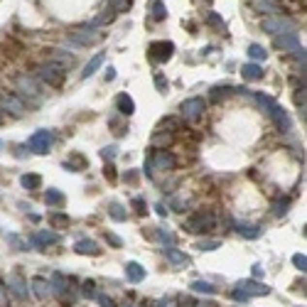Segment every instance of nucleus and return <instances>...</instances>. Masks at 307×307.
Returning a JSON list of instances; mask_svg holds the SVG:
<instances>
[{
    "mask_svg": "<svg viewBox=\"0 0 307 307\" xmlns=\"http://www.w3.org/2000/svg\"><path fill=\"white\" fill-rule=\"evenodd\" d=\"M111 216H113V219H118V221H121V219H126L123 207H121V204H111Z\"/></svg>",
    "mask_w": 307,
    "mask_h": 307,
    "instance_id": "6ab92c4d",
    "label": "nucleus"
},
{
    "mask_svg": "<svg viewBox=\"0 0 307 307\" xmlns=\"http://www.w3.org/2000/svg\"><path fill=\"white\" fill-rule=\"evenodd\" d=\"M155 165L160 170H172L175 167V158L170 155V152H158V155H155Z\"/></svg>",
    "mask_w": 307,
    "mask_h": 307,
    "instance_id": "9d476101",
    "label": "nucleus"
},
{
    "mask_svg": "<svg viewBox=\"0 0 307 307\" xmlns=\"http://www.w3.org/2000/svg\"><path fill=\"white\" fill-rule=\"evenodd\" d=\"M207 22H209V25H216V27H224V22H221V17H219V15H214V13H211V15L207 17Z\"/></svg>",
    "mask_w": 307,
    "mask_h": 307,
    "instance_id": "4be33fe9",
    "label": "nucleus"
},
{
    "mask_svg": "<svg viewBox=\"0 0 307 307\" xmlns=\"http://www.w3.org/2000/svg\"><path fill=\"white\" fill-rule=\"evenodd\" d=\"M106 155H108V158H113V155H116V147H113V145H111V147H106V150H103V158H106Z\"/></svg>",
    "mask_w": 307,
    "mask_h": 307,
    "instance_id": "5701e85b",
    "label": "nucleus"
},
{
    "mask_svg": "<svg viewBox=\"0 0 307 307\" xmlns=\"http://www.w3.org/2000/svg\"><path fill=\"white\" fill-rule=\"evenodd\" d=\"M152 17H155V20H165V17H167V8L160 3V0H155V3H152Z\"/></svg>",
    "mask_w": 307,
    "mask_h": 307,
    "instance_id": "4468645a",
    "label": "nucleus"
},
{
    "mask_svg": "<svg viewBox=\"0 0 307 307\" xmlns=\"http://www.w3.org/2000/svg\"><path fill=\"white\" fill-rule=\"evenodd\" d=\"M45 199H47L49 204H59V202H62V194L52 189V192H47V197H45Z\"/></svg>",
    "mask_w": 307,
    "mask_h": 307,
    "instance_id": "aec40b11",
    "label": "nucleus"
},
{
    "mask_svg": "<svg viewBox=\"0 0 307 307\" xmlns=\"http://www.w3.org/2000/svg\"><path fill=\"white\" fill-rule=\"evenodd\" d=\"M118 108H121V113L130 116V113H133V98L126 96V94H121V96H118Z\"/></svg>",
    "mask_w": 307,
    "mask_h": 307,
    "instance_id": "f8f14e48",
    "label": "nucleus"
},
{
    "mask_svg": "<svg viewBox=\"0 0 307 307\" xmlns=\"http://www.w3.org/2000/svg\"><path fill=\"white\" fill-rule=\"evenodd\" d=\"M211 224H214V216H211V214H194L192 219H187L184 226H187V231L199 234V231H209Z\"/></svg>",
    "mask_w": 307,
    "mask_h": 307,
    "instance_id": "f03ea898",
    "label": "nucleus"
},
{
    "mask_svg": "<svg viewBox=\"0 0 307 307\" xmlns=\"http://www.w3.org/2000/svg\"><path fill=\"white\" fill-rule=\"evenodd\" d=\"M101 62H103V54H98V57H94L89 64H86V69H84V76H91L98 66H101Z\"/></svg>",
    "mask_w": 307,
    "mask_h": 307,
    "instance_id": "2eb2a0df",
    "label": "nucleus"
},
{
    "mask_svg": "<svg viewBox=\"0 0 307 307\" xmlns=\"http://www.w3.org/2000/svg\"><path fill=\"white\" fill-rule=\"evenodd\" d=\"M76 251H81V253H98L96 243H91V241H79V243H76Z\"/></svg>",
    "mask_w": 307,
    "mask_h": 307,
    "instance_id": "dca6fc26",
    "label": "nucleus"
},
{
    "mask_svg": "<svg viewBox=\"0 0 307 307\" xmlns=\"http://www.w3.org/2000/svg\"><path fill=\"white\" fill-rule=\"evenodd\" d=\"M0 103H3V106H5L10 113H15V116H20V113L25 111V106H22V103H20L15 96H8V94H5V96H0Z\"/></svg>",
    "mask_w": 307,
    "mask_h": 307,
    "instance_id": "1a4fd4ad",
    "label": "nucleus"
},
{
    "mask_svg": "<svg viewBox=\"0 0 307 307\" xmlns=\"http://www.w3.org/2000/svg\"><path fill=\"white\" fill-rule=\"evenodd\" d=\"M172 42H152L150 45V59L152 62H167L172 57Z\"/></svg>",
    "mask_w": 307,
    "mask_h": 307,
    "instance_id": "7ed1b4c3",
    "label": "nucleus"
},
{
    "mask_svg": "<svg viewBox=\"0 0 307 307\" xmlns=\"http://www.w3.org/2000/svg\"><path fill=\"white\" fill-rule=\"evenodd\" d=\"M17 86L22 89V91H27V94H37V84L32 81V79H27V76H20V79H17Z\"/></svg>",
    "mask_w": 307,
    "mask_h": 307,
    "instance_id": "ddd939ff",
    "label": "nucleus"
},
{
    "mask_svg": "<svg viewBox=\"0 0 307 307\" xmlns=\"http://www.w3.org/2000/svg\"><path fill=\"white\" fill-rule=\"evenodd\" d=\"M37 74H40V79H45L47 84L59 86L62 79H64V66H62V64H42Z\"/></svg>",
    "mask_w": 307,
    "mask_h": 307,
    "instance_id": "f257e3e1",
    "label": "nucleus"
},
{
    "mask_svg": "<svg viewBox=\"0 0 307 307\" xmlns=\"http://www.w3.org/2000/svg\"><path fill=\"white\" fill-rule=\"evenodd\" d=\"M202 111H204V101L202 98H187L182 103V116L184 118H197V116H202Z\"/></svg>",
    "mask_w": 307,
    "mask_h": 307,
    "instance_id": "39448f33",
    "label": "nucleus"
},
{
    "mask_svg": "<svg viewBox=\"0 0 307 307\" xmlns=\"http://www.w3.org/2000/svg\"><path fill=\"white\" fill-rule=\"evenodd\" d=\"M248 54H251L253 59H265V49H263L260 45H251V47H248Z\"/></svg>",
    "mask_w": 307,
    "mask_h": 307,
    "instance_id": "a211bd4d",
    "label": "nucleus"
},
{
    "mask_svg": "<svg viewBox=\"0 0 307 307\" xmlns=\"http://www.w3.org/2000/svg\"><path fill=\"white\" fill-rule=\"evenodd\" d=\"M155 81H158V86H160V89H167V81L162 79V76H158V79H155Z\"/></svg>",
    "mask_w": 307,
    "mask_h": 307,
    "instance_id": "a878e982",
    "label": "nucleus"
},
{
    "mask_svg": "<svg viewBox=\"0 0 307 307\" xmlns=\"http://www.w3.org/2000/svg\"><path fill=\"white\" fill-rule=\"evenodd\" d=\"M155 143H158V145H162V143H170V135H158V138H155Z\"/></svg>",
    "mask_w": 307,
    "mask_h": 307,
    "instance_id": "b1692460",
    "label": "nucleus"
},
{
    "mask_svg": "<svg viewBox=\"0 0 307 307\" xmlns=\"http://www.w3.org/2000/svg\"><path fill=\"white\" fill-rule=\"evenodd\" d=\"M290 27H292V25H290V20H285V17H268V20H263V30L271 32V34H278V32L290 30Z\"/></svg>",
    "mask_w": 307,
    "mask_h": 307,
    "instance_id": "423d86ee",
    "label": "nucleus"
},
{
    "mask_svg": "<svg viewBox=\"0 0 307 307\" xmlns=\"http://www.w3.org/2000/svg\"><path fill=\"white\" fill-rule=\"evenodd\" d=\"M49 145H52V133H47V130H40V133H34L30 138V147L34 152H47Z\"/></svg>",
    "mask_w": 307,
    "mask_h": 307,
    "instance_id": "20e7f679",
    "label": "nucleus"
},
{
    "mask_svg": "<svg viewBox=\"0 0 307 307\" xmlns=\"http://www.w3.org/2000/svg\"><path fill=\"white\" fill-rule=\"evenodd\" d=\"M243 76H246V79H251V81H256V79H263V71L256 64H246L243 66Z\"/></svg>",
    "mask_w": 307,
    "mask_h": 307,
    "instance_id": "9b49d317",
    "label": "nucleus"
},
{
    "mask_svg": "<svg viewBox=\"0 0 307 307\" xmlns=\"http://www.w3.org/2000/svg\"><path fill=\"white\" fill-rule=\"evenodd\" d=\"M275 47H280V49H297V34L295 32H285L283 37H278L275 40Z\"/></svg>",
    "mask_w": 307,
    "mask_h": 307,
    "instance_id": "6e6552de",
    "label": "nucleus"
},
{
    "mask_svg": "<svg viewBox=\"0 0 307 307\" xmlns=\"http://www.w3.org/2000/svg\"><path fill=\"white\" fill-rule=\"evenodd\" d=\"M22 184L27 189H34V187H40V177H37V175H25L22 177Z\"/></svg>",
    "mask_w": 307,
    "mask_h": 307,
    "instance_id": "f3484780",
    "label": "nucleus"
},
{
    "mask_svg": "<svg viewBox=\"0 0 307 307\" xmlns=\"http://www.w3.org/2000/svg\"><path fill=\"white\" fill-rule=\"evenodd\" d=\"M71 40L79 42V45H94L98 40V32H94V30H79V32L71 34Z\"/></svg>",
    "mask_w": 307,
    "mask_h": 307,
    "instance_id": "0eeeda50",
    "label": "nucleus"
},
{
    "mask_svg": "<svg viewBox=\"0 0 307 307\" xmlns=\"http://www.w3.org/2000/svg\"><path fill=\"white\" fill-rule=\"evenodd\" d=\"M241 234H246L248 239H253V236H258V228L256 226H241Z\"/></svg>",
    "mask_w": 307,
    "mask_h": 307,
    "instance_id": "412c9836",
    "label": "nucleus"
},
{
    "mask_svg": "<svg viewBox=\"0 0 307 307\" xmlns=\"http://www.w3.org/2000/svg\"><path fill=\"white\" fill-rule=\"evenodd\" d=\"M52 221H54V224H69L66 216H52Z\"/></svg>",
    "mask_w": 307,
    "mask_h": 307,
    "instance_id": "393cba45",
    "label": "nucleus"
}]
</instances>
